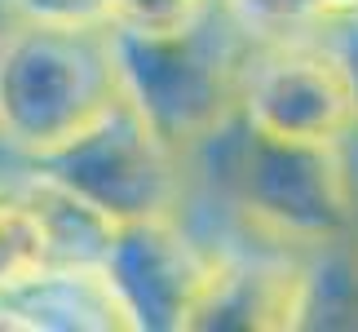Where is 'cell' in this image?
Listing matches in <instances>:
<instances>
[{
	"label": "cell",
	"instance_id": "obj_1",
	"mask_svg": "<svg viewBox=\"0 0 358 332\" xmlns=\"http://www.w3.org/2000/svg\"><path fill=\"white\" fill-rule=\"evenodd\" d=\"M190 195L226 217L203 240H257L314 253L354 235V200L336 146L266 137L235 116L186 155Z\"/></svg>",
	"mask_w": 358,
	"mask_h": 332
},
{
	"label": "cell",
	"instance_id": "obj_2",
	"mask_svg": "<svg viewBox=\"0 0 358 332\" xmlns=\"http://www.w3.org/2000/svg\"><path fill=\"white\" fill-rule=\"evenodd\" d=\"M111 27L18 18L0 40V133L22 160H45L120 102Z\"/></svg>",
	"mask_w": 358,
	"mask_h": 332
},
{
	"label": "cell",
	"instance_id": "obj_3",
	"mask_svg": "<svg viewBox=\"0 0 358 332\" xmlns=\"http://www.w3.org/2000/svg\"><path fill=\"white\" fill-rule=\"evenodd\" d=\"M120 89L173 151L190 155L239 116L243 67L252 53L222 0L177 36H137L111 27Z\"/></svg>",
	"mask_w": 358,
	"mask_h": 332
},
{
	"label": "cell",
	"instance_id": "obj_4",
	"mask_svg": "<svg viewBox=\"0 0 358 332\" xmlns=\"http://www.w3.org/2000/svg\"><path fill=\"white\" fill-rule=\"evenodd\" d=\"M36 169L76 191L115 226L182 213L190 195L186 155L164 142L124 93L93 129L71 137L53 155L36 160Z\"/></svg>",
	"mask_w": 358,
	"mask_h": 332
},
{
	"label": "cell",
	"instance_id": "obj_5",
	"mask_svg": "<svg viewBox=\"0 0 358 332\" xmlns=\"http://www.w3.org/2000/svg\"><path fill=\"white\" fill-rule=\"evenodd\" d=\"M222 266V248L182 213L115 226L102 275L120 301L129 332H190Z\"/></svg>",
	"mask_w": 358,
	"mask_h": 332
},
{
	"label": "cell",
	"instance_id": "obj_6",
	"mask_svg": "<svg viewBox=\"0 0 358 332\" xmlns=\"http://www.w3.org/2000/svg\"><path fill=\"white\" fill-rule=\"evenodd\" d=\"M239 116L266 137L336 146L358 124V106L345 71L310 36L287 45H252L243 67Z\"/></svg>",
	"mask_w": 358,
	"mask_h": 332
},
{
	"label": "cell",
	"instance_id": "obj_7",
	"mask_svg": "<svg viewBox=\"0 0 358 332\" xmlns=\"http://www.w3.org/2000/svg\"><path fill=\"white\" fill-rule=\"evenodd\" d=\"M9 332H129L102 266H49L36 284L0 297Z\"/></svg>",
	"mask_w": 358,
	"mask_h": 332
},
{
	"label": "cell",
	"instance_id": "obj_8",
	"mask_svg": "<svg viewBox=\"0 0 358 332\" xmlns=\"http://www.w3.org/2000/svg\"><path fill=\"white\" fill-rule=\"evenodd\" d=\"M53 266V244L40 209L13 182H0V297L36 284Z\"/></svg>",
	"mask_w": 358,
	"mask_h": 332
},
{
	"label": "cell",
	"instance_id": "obj_9",
	"mask_svg": "<svg viewBox=\"0 0 358 332\" xmlns=\"http://www.w3.org/2000/svg\"><path fill=\"white\" fill-rule=\"evenodd\" d=\"M222 9L252 45L310 40L323 27L319 0H222Z\"/></svg>",
	"mask_w": 358,
	"mask_h": 332
},
{
	"label": "cell",
	"instance_id": "obj_10",
	"mask_svg": "<svg viewBox=\"0 0 358 332\" xmlns=\"http://www.w3.org/2000/svg\"><path fill=\"white\" fill-rule=\"evenodd\" d=\"M213 0H111V27L137 36H177L190 32Z\"/></svg>",
	"mask_w": 358,
	"mask_h": 332
},
{
	"label": "cell",
	"instance_id": "obj_11",
	"mask_svg": "<svg viewBox=\"0 0 358 332\" xmlns=\"http://www.w3.org/2000/svg\"><path fill=\"white\" fill-rule=\"evenodd\" d=\"M18 18L53 27H111V0H13Z\"/></svg>",
	"mask_w": 358,
	"mask_h": 332
},
{
	"label": "cell",
	"instance_id": "obj_12",
	"mask_svg": "<svg viewBox=\"0 0 358 332\" xmlns=\"http://www.w3.org/2000/svg\"><path fill=\"white\" fill-rule=\"evenodd\" d=\"M314 40L336 58V67L350 80L354 106H358V13H341V18H323V27L314 32Z\"/></svg>",
	"mask_w": 358,
	"mask_h": 332
},
{
	"label": "cell",
	"instance_id": "obj_13",
	"mask_svg": "<svg viewBox=\"0 0 358 332\" xmlns=\"http://www.w3.org/2000/svg\"><path fill=\"white\" fill-rule=\"evenodd\" d=\"M341 164H345V182H350V200H354V240H358V124L341 137Z\"/></svg>",
	"mask_w": 358,
	"mask_h": 332
},
{
	"label": "cell",
	"instance_id": "obj_14",
	"mask_svg": "<svg viewBox=\"0 0 358 332\" xmlns=\"http://www.w3.org/2000/svg\"><path fill=\"white\" fill-rule=\"evenodd\" d=\"M27 169H31V160H22L18 151L9 146V137L0 133V182H13V177H22Z\"/></svg>",
	"mask_w": 358,
	"mask_h": 332
},
{
	"label": "cell",
	"instance_id": "obj_15",
	"mask_svg": "<svg viewBox=\"0 0 358 332\" xmlns=\"http://www.w3.org/2000/svg\"><path fill=\"white\" fill-rule=\"evenodd\" d=\"M323 18H341V13H358V0H319Z\"/></svg>",
	"mask_w": 358,
	"mask_h": 332
},
{
	"label": "cell",
	"instance_id": "obj_16",
	"mask_svg": "<svg viewBox=\"0 0 358 332\" xmlns=\"http://www.w3.org/2000/svg\"><path fill=\"white\" fill-rule=\"evenodd\" d=\"M13 22H18V5H13V0H0V40L9 36Z\"/></svg>",
	"mask_w": 358,
	"mask_h": 332
}]
</instances>
